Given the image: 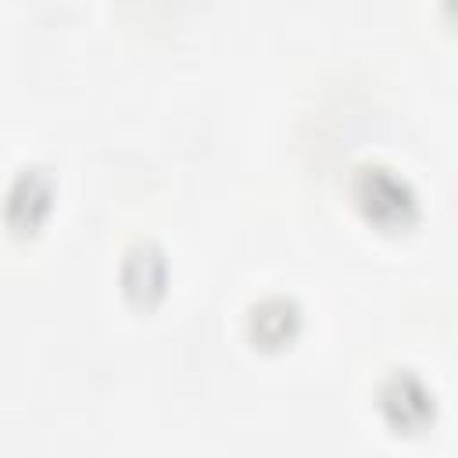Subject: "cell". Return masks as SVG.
Instances as JSON below:
<instances>
[{"mask_svg": "<svg viewBox=\"0 0 458 458\" xmlns=\"http://www.w3.org/2000/svg\"><path fill=\"white\" fill-rule=\"evenodd\" d=\"M50 211V182L43 172H25L7 193V222L14 229H36L39 218Z\"/></svg>", "mask_w": 458, "mask_h": 458, "instance_id": "obj_2", "label": "cell"}, {"mask_svg": "<svg viewBox=\"0 0 458 458\" xmlns=\"http://www.w3.org/2000/svg\"><path fill=\"white\" fill-rule=\"evenodd\" d=\"M383 411L390 415L394 426H401V429H415V426L429 415V394H426L415 379L397 376V379L383 390Z\"/></svg>", "mask_w": 458, "mask_h": 458, "instance_id": "obj_4", "label": "cell"}, {"mask_svg": "<svg viewBox=\"0 0 458 458\" xmlns=\"http://www.w3.org/2000/svg\"><path fill=\"white\" fill-rule=\"evenodd\" d=\"M122 279H125V290H129L132 301L150 304L165 290V261H161V254L154 247H132Z\"/></svg>", "mask_w": 458, "mask_h": 458, "instance_id": "obj_3", "label": "cell"}, {"mask_svg": "<svg viewBox=\"0 0 458 458\" xmlns=\"http://www.w3.org/2000/svg\"><path fill=\"white\" fill-rule=\"evenodd\" d=\"M293 326H297V311L286 301H268L254 311V336L261 344H272V347L286 344L293 336Z\"/></svg>", "mask_w": 458, "mask_h": 458, "instance_id": "obj_5", "label": "cell"}, {"mask_svg": "<svg viewBox=\"0 0 458 458\" xmlns=\"http://www.w3.org/2000/svg\"><path fill=\"white\" fill-rule=\"evenodd\" d=\"M358 200L376 222H404L411 211V193L401 179L383 168H365L358 179Z\"/></svg>", "mask_w": 458, "mask_h": 458, "instance_id": "obj_1", "label": "cell"}]
</instances>
